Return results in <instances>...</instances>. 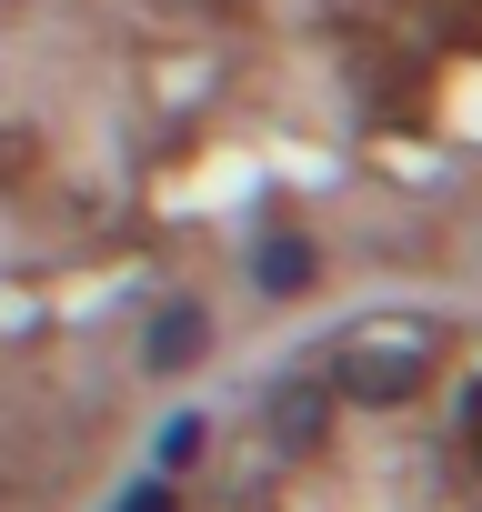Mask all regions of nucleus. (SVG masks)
I'll use <instances>...</instances> for the list:
<instances>
[{"label": "nucleus", "mask_w": 482, "mask_h": 512, "mask_svg": "<svg viewBox=\"0 0 482 512\" xmlns=\"http://www.w3.org/2000/svg\"><path fill=\"white\" fill-rule=\"evenodd\" d=\"M262 272H272V292H302V282H312V251H302V241H272Z\"/></svg>", "instance_id": "7ed1b4c3"}, {"label": "nucleus", "mask_w": 482, "mask_h": 512, "mask_svg": "<svg viewBox=\"0 0 482 512\" xmlns=\"http://www.w3.org/2000/svg\"><path fill=\"white\" fill-rule=\"evenodd\" d=\"M412 382H422V332H392V322L352 332V352H342V392L352 402H402Z\"/></svg>", "instance_id": "f257e3e1"}, {"label": "nucleus", "mask_w": 482, "mask_h": 512, "mask_svg": "<svg viewBox=\"0 0 482 512\" xmlns=\"http://www.w3.org/2000/svg\"><path fill=\"white\" fill-rule=\"evenodd\" d=\"M191 342H201V322H191V312H171V322H161V332H151V362H181V352H191Z\"/></svg>", "instance_id": "20e7f679"}, {"label": "nucleus", "mask_w": 482, "mask_h": 512, "mask_svg": "<svg viewBox=\"0 0 482 512\" xmlns=\"http://www.w3.org/2000/svg\"><path fill=\"white\" fill-rule=\"evenodd\" d=\"M322 422H332V392H322V382H282V392L262 402V432H272L282 452H312Z\"/></svg>", "instance_id": "f03ea898"}, {"label": "nucleus", "mask_w": 482, "mask_h": 512, "mask_svg": "<svg viewBox=\"0 0 482 512\" xmlns=\"http://www.w3.org/2000/svg\"><path fill=\"white\" fill-rule=\"evenodd\" d=\"M121 512H171V502H161V492H131V502H121Z\"/></svg>", "instance_id": "39448f33"}]
</instances>
